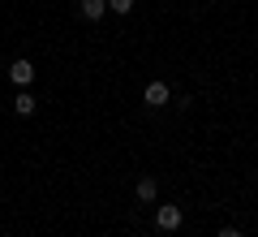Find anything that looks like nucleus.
I'll return each mask as SVG.
<instances>
[{
  "mask_svg": "<svg viewBox=\"0 0 258 237\" xmlns=\"http://www.w3.org/2000/svg\"><path fill=\"white\" fill-rule=\"evenodd\" d=\"M181 220H185V211L172 207V203H164V207L155 211V228H159V233H176V228H181Z\"/></svg>",
  "mask_w": 258,
  "mask_h": 237,
  "instance_id": "obj_1",
  "label": "nucleus"
},
{
  "mask_svg": "<svg viewBox=\"0 0 258 237\" xmlns=\"http://www.w3.org/2000/svg\"><path fill=\"white\" fill-rule=\"evenodd\" d=\"M9 78L22 86V91H26V86L35 82V65H30V61H13V65H9Z\"/></svg>",
  "mask_w": 258,
  "mask_h": 237,
  "instance_id": "obj_2",
  "label": "nucleus"
},
{
  "mask_svg": "<svg viewBox=\"0 0 258 237\" xmlns=\"http://www.w3.org/2000/svg\"><path fill=\"white\" fill-rule=\"evenodd\" d=\"M142 100H147V104H151V108H164V104H168V100H172V91H168V86H164V82H151V86H147V91H142Z\"/></svg>",
  "mask_w": 258,
  "mask_h": 237,
  "instance_id": "obj_3",
  "label": "nucleus"
},
{
  "mask_svg": "<svg viewBox=\"0 0 258 237\" xmlns=\"http://www.w3.org/2000/svg\"><path fill=\"white\" fill-rule=\"evenodd\" d=\"M78 9H82V18H86V22H99L103 13H108V0H82Z\"/></svg>",
  "mask_w": 258,
  "mask_h": 237,
  "instance_id": "obj_4",
  "label": "nucleus"
},
{
  "mask_svg": "<svg viewBox=\"0 0 258 237\" xmlns=\"http://www.w3.org/2000/svg\"><path fill=\"white\" fill-rule=\"evenodd\" d=\"M13 112H18V117H30V112H35V100H30V91H22L18 100H13Z\"/></svg>",
  "mask_w": 258,
  "mask_h": 237,
  "instance_id": "obj_5",
  "label": "nucleus"
},
{
  "mask_svg": "<svg viewBox=\"0 0 258 237\" xmlns=\"http://www.w3.org/2000/svg\"><path fill=\"white\" fill-rule=\"evenodd\" d=\"M155 194H159V185L151 181V177H142V181H138V199L142 203H155Z\"/></svg>",
  "mask_w": 258,
  "mask_h": 237,
  "instance_id": "obj_6",
  "label": "nucleus"
},
{
  "mask_svg": "<svg viewBox=\"0 0 258 237\" xmlns=\"http://www.w3.org/2000/svg\"><path fill=\"white\" fill-rule=\"evenodd\" d=\"M108 9L112 13H129V9H134V0H108Z\"/></svg>",
  "mask_w": 258,
  "mask_h": 237,
  "instance_id": "obj_7",
  "label": "nucleus"
},
{
  "mask_svg": "<svg viewBox=\"0 0 258 237\" xmlns=\"http://www.w3.org/2000/svg\"><path fill=\"white\" fill-rule=\"evenodd\" d=\"M215 237H241V228H220Z\"/></svg>",
  "mask_w": 258,
  "mask_h": 237,
  "instance_id": "obj_8",
  "label": "nucleus"
}]
</instances>
